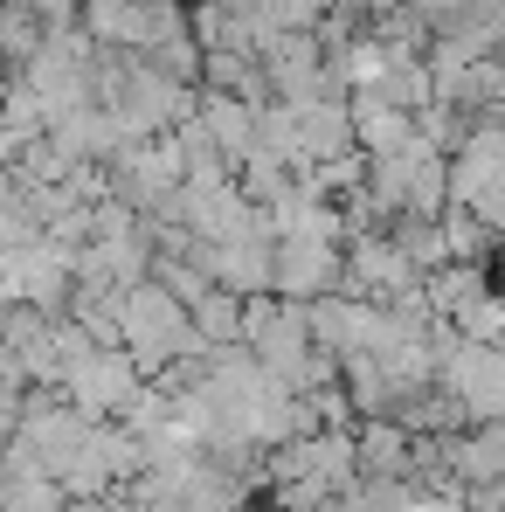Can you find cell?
Listing matches in <instances>:
<instances>
[{
	"mask_svg": "<svg viewBox=\"0 0 505 512\" xmlns=\"http://www.w3.org/2000/svg\"><path fill=\"white\" fill-rule=\"evenodd\" d=\"M118 326H125V346H132V360H173L180 346H194V312L173 298L160 277H146V284H132L125 291V305H118Z\"/></svg>",
	"mask_w": 505,
	"mask_h": 512,
	"instance_id": "obj_1",
	"label": "cell"
},
{
	"mask_svg": "<svg viewBox=\"0 0 505 512\" xmlns=\"http://www.w3.org/2000/svg\"><path fill=\"white\" fill-rule=\"evenodd\" d=\"M443 388L471 423H505V340H450L443 353Z\"/></svg>",
	"mask_w": 505,
	"mask_h": 512,
	"instance_id": "obj_2",
	"label": "cell"
},
{
	"mask_svg": "<svg viewBox=\"0 0 505 512\" xmlns=\"http://www.w3.org/2000/svg\"><path fill=\"white\" fill-rule=\"evenodd\" d=\"M333 277H346V256H339L333 236H277V298L305 305Z\"/></svg>",
	"mask_w": 505,
	"mask_h": 512,
	"instance_id": "obj_3",
	"label": "cell"
},
{
	"mask_svg": "<svg viewBox=\"0 0 505 512\" xmlns=\"http://www.w3.org/2000/svg\"><path fill=\"white\" fill-rule=\"evenodd\" d=\"M353 132H360V153L367 160H395L402 146H416V111L388 104L381 90H353Z\"/></svg>",
	"mask_w": 505,
	"mask_h": 512,
	"instance_id": "obj_4",
	"label": "cell"
},
{
	"mask_svg": "<svg viewBox=\"0 0 505 512\" xmlns=\"http://www.w3.org/2000/svg\"><path fill=\"white\" fill-rule=\"evenodd\" d=\"M63 381L77 388L84 409H118V402H132V367H125L118 353H77Z\"/></svg>",
	"mask_w": 505,
	"mask_h": 512,
	"instance_id": "obj_5",
	"label": "cell"
}]
</instances>
